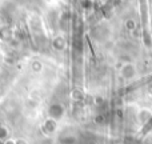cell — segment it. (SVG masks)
Masks as SVG:
<instances>
[{"label":"cell","instance_id":"7a4b0ae2","mask_svg":"<svg viewBox=\"0 0 152 144\" xmlns=\"http://www.w3.org/2000/svg\"><path fill=\"white\" fill-rule=\"evenodd\" d=\"M136 67L132 63H124L123 66L120 67V76L124 79V80H131L136 76Z\"/></svg>","mask_w":152,"mask_h":144},{"label":"cell","instance_id":"3957f363","mask_svg":"<svg viewBox=\"0 0 152 144\" xmlns=\"http://www.w3.org/2000/svg\"><path fill=\"white\" fill-rule=\"evenodd\" d=\"M56 128H58V121L51 118H48L42 126L43 132H44V135H47V136H52L56 132Z\"/></svg>","mask_w":152,"mask_h":144},{"label":"cell","instance_id":"277c9868","mask_svg":"<svg viewBox=\"0 0 152 144\" xmlns=\"http://www.w3.org/2000/svg\"><path fill=\"white\" fill-rule=\"evenodd\" d=\"M77 143V139L72 135H66V136L60 137V144H76Z\"/></svg>","mask_w":152,"mask_h":144},{"label":"cell","instance_id":"8992f818","mask_svg":"<svg viewBox=\"0 0 152 144\" xmlns=\"http://www.w3.org/2000/svg\"><path fill=\"white\" fill-rule=\"evenodd\" d=\"M16 144H28L26 140H16Z\"/></svg>","mask_w":152,"mask_h":144},{"label":"cell","instance_id":"6da1fadb","mask_svg":"<svg viewBox=\"0 0 152 144\" xmlns=\"http://www.w3.org/2000/svg\"><path fill=\"white\" fill-rule=\"evenodd\" d=\"M64 115V107L60 103H52L48 107V118L53 119V120H60Z\"/></svg>","mask_w":152,"mask_h":144},{"label":"cell","instance_id":"5b68a950","mask_svg":"<svg viewBox=\"0 0 152 144\" xmlns=\"http://www.w3.org/2000/svg\"><path fill=\"white\" fill-rule=\"evenodd\" d=\"M8 135H10V132H8V128L5 126H3V124H0V140H7L8 139Z\"/></svg>","mask_w":152,"mask_h":144}]
</instances>
